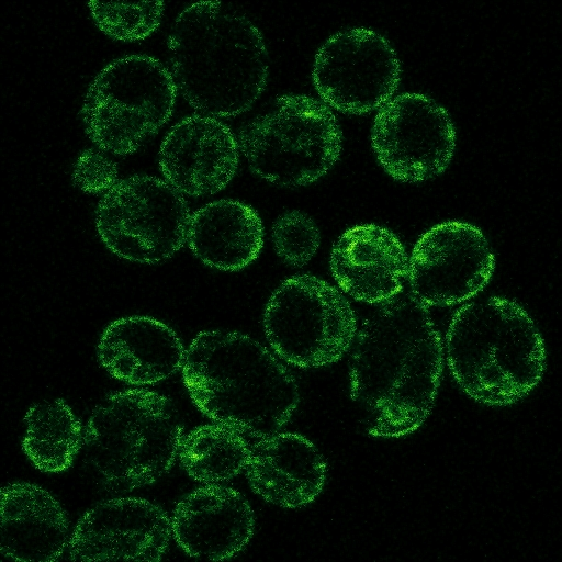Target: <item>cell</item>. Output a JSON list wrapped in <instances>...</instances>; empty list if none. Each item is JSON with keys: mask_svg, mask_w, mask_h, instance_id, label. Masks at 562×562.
<instances>
[{"mask_svg": "<svg viewBox=\"0 0 562 562\" xmlns=\"http://www.w3.org/2000/svg\"><path fill=\"white\" fill-rule=\"evenodd\" d=\"M442 371V345L425 304L412 293L383 302L364 321L350 364V395L367 431L398 438L429 416Z\"/></svg>", "mask_w": 562, "mask_h": 562, "instance_id": "obj_1", "label": "cell"}, {"mask_svg": "<svg viewBox=\"0 0 562 562\" xmlns=\"http://www.w3.org/2000/svg\"><path fill=\"white\" fill-rule=\"evenodd\" d=\"M177 89L196 111L239 115L265 90L268 53L257 26L218 1H201L176 19L169 37Z\"/></svg>", "mask_w": 562, "mask_h": 562, "instance_id": "obj_2", "label": "cell"}, {"mask_svg": "<svg viewBox=\"0 0 562 562\" xmlns=\"http://www.w3.org/2000/svg\"><path fill=\"white\" fill-rule=\"evenodd\" d=\"M182 380L204 415L259 439L277 434L300 401L285 367L258 341L236 331L198 334L184 353Z\"/></svg>", "mask_w": 562, "mask_h": 562, "instance_id": "obj_3", "label": "cell"}, {"mask_svg": "<svg viewBox=\"0 0 562 562\" xmlns=\"http://www.w3.org/2000/svg\"><path fill=\"white\" fill-rule=\"evenodd\" d=\"M459 386L476 402L503 406L525 397L544 371L543 339L517 302L492 296L461 306L446 336Z\"/></svg>", "mask_w": 562, "mask_h": 562, "instance_id": "obj_4", "label": "cell"}, {"mask_svg": "<svg viewBox=\"0 0 562 562\" xmlns=\"http://www.w3.org/2000/svg\"><path fill=\"white\" fill-rule=\"evenodd\" d=\"M182 427L170 401L149 390L108 396L91 414L83 436L90 464L110 490L154 483L172 467Z\"/></svg>", "mask_w": 562, "mask_h": 562, "instance_id": "obj_5", "label": "cell"}, {"mask_svg": "<svg viewBox=\"0 0 562 562\" xmlns=\"http://www.w3.org/2000/svg\"><path fill=\"white\" fill-rule=\"evenodd\" d=\"M238 144L254 173L281 187L305 186L338 160L341 132L327 105L305 94L278 97L245 124Z\"/></svg>", "mask_w": 562, "mask_h": 562, "instance_id": "obj_6", "label": "cell"}, {"mask_svg": "<svg viewBox=\"0 0 562 562\" xmlns=\"http://www.w3.org/2000/svg\"><path fill=\"white\" fill-rule=\"evenodd\" d=\"M176 97L173 77L158 59H115L95 76L85 95L86 134L105 151L132 154L168 122Z\"/></svg>", "mask_w": 562, "mask_h": 562, "instance_id": "obj_7", "label": "cell"}, {"mask_svg": "<svg viewBox=\"0 0 562 562\" xmlns=\"http://www.w3.org/2000/svg\"><path fill=\"white\" fill-rule=\"evenodd\" d=\"M263 327L274 352L300 368L339 360L357 333L355 312L328 282L299 274L284 280L270 296Z\"/></svg>", "mask_w": 562, "mask_h": 562, "instance_id": "obj_8", "label": "cell"}, {"mask_svg": "<svg viewBox=\"0 0 562 562\" xmlns=\"http://www.w3.org/2000/svg\"><path fill=\"white\" fill-rule=\"evenodd\" d=\"M190 213L186 200L168 182L136 175L114 184L100 200L95 227L116 256L158 263L187 240Z\"/></svg>", "mask_w": 562, "mask_h": 562, "instance_id": "obj_9", "label": "cell"}, {"mask_svg": "<svg viewBox=\"0 0 562 562\" xmlns=\"http://www.w3.org/2000/svg\"><path fill=\"white\" fill-rule=\"evenodd\" d=\"M400 61L389 41L366 27L345 29L317 50L313 82L325 103L353 114L385 104L400 82Z\"/></svg>", "mask_w": 562, "mask_h": 562, "instance_id": "obj_10", "label": "cell"}, {"mask_svg": "<svg viewBox=\"0 0 562 562\" xmlns=\"http://www.w3.org/2000/svg\"><path fill=\"white\" fill-rule=\"evenodd\" d=\"M371 143L391 177L418 182L448 167L456 132L445 108L425 94L407 92L382 105L374 117Z\"/></svg>", "mask_w": 562, "mask_h": 562, "instance_id": "obj_11", "label": "cell"}, {"mask_svg": "<svg viewBox=\"0 0 562 562\" xmlns=\"http://www.w3.org/2000/svg\"><path fill=\"white\" fill-rule=\"evenodd\" d=\"M495 259L484 234L459 221L435 225L415 244L408 262L412 294L423 304L453 305L488 283Z\"/></svg>", "mask_w": 562, "mask_h": 562, "instance_id": "obj_12", "label": "cell"}, {"mask_svg": "<svg viewBox=\"0 0 562 562\" xmlns=\"http://www.w3.org/2000/svg\"><path fill=\"white\" fill-rule=\"evenodd\" d=\"M171 532V521L158 505L137 497L109 499L80 518L68 543L69 558L158 561Z\"/></svg>", "mask_w": 562, "mask_h": 562, "instance_id": "obj_13", "label": "cell"}, {"mask_svg": "<svg viewBox=\"0 0 562 562\" xmlns=\"http://www.w3.org/2000/svg\"><path fill=\"white\" fill-rule=\"evenodd\" d=\"M168 183L182 194L204 196L223 190L238 166L232 130L209 115H191L173 125L159 149Z\"/></svg>", "mask_w": 562, "mask_h": 562, "instance_id": "obj_14", "label": "cell"}, {"mask_svg": "<svg viewBox=\"0 0 562 562\" xmlns=\"http://www.w3.org/2000/svg\"><path fill=\"white\" fill-rule=\"evenodd\" d=\"M254 526L252 509L239 492L211 484L181 498L171 518L172 535L187 554L215 561L238 554Z\"/></svg>", "mask_w": 562, "mask_h": 562, "instance_id": "obj_15", "label": "cell"}, {"mask_svg": "<svg viewBox=\"0 0 562 562\" xmlns=\"http://www.w3.org/2000/svg\"><path fill=\"white\" fill-rule=\"evenodd\" d=\"M339 288L364 303H383L402 292L408 272L404 246L390 229L364 224L345 231L330 255Z\"/></svg>", "mask_w": 562, "mask_h": 562, "instance_id": "obj_16", "label": "cell"}, {"mask_svg": "<svg viewBox=\"0 0 562 562\" xmlns=\"http://www.w3.org/2000/svg\"><path fill=\"white\" fill-rule=\"evenodd\" d=\"M246 472L251 488L265 501L297 508L312 503L321 493L326 463L304 436L277 432L250 446Z\"/></svg>", "mask_w": 562, "mask_h": 562, "instance_id": "obj_17", "label": "cell"}, {"mask_svg": "<svg viewBox=\"0 0 562 562\" xmlns=\"http://www.w3.org/2000/svg\"><path fill=\"white\" fill-rule=\"evenodd\" d=\"M184 348L165 323L147 316L115 319L98 345L101 366L115 379L134 385L154 384L183 363Z\"/></svg>", "mask_w": 562, "mask_h": 562, "instance_id": "obj_18", "label": "cell"}, {"mask_svg": "<svg viewBox=\"0 0 562 562\" xmlns=\"http://www.w3.org/2000/svg\"><path fill=\"white\" fill-rule=\"evenodd\" d=\"M68 540L66 514L46 490L26 482L1 491V553L15 561L59 559Z\"/></svg>", "mask_w": 562, "mask_h": 562, "instance_id": "obj_19", "label": "cell"}, {"mask_svg": "<svg viewBox=\"0 0 562 562\" xmlns=\"http://www.w3.org/2000/svg\"><path fill=\"white\" fill-rule=\"evenodd\" d=\"M188 244L206 266L237 271L250 265L263 245V226L249 205L222 199L196 210L190 217Z\"/></svg>", "mask_w": 562, "mask_h": 562, "instance_id": "obj_20", "label": "cell"}, {"mask_svg": "<svg viewBox=\"0 0 562 562\" xmlns=\"http://www.w3.org/2000/svg\"><path fill=\"white\" fill-rule=\"evenodd\" d=\"M22 449L35 468L57 473L67 470L77 456L82 428L68 404L56 398L33 405L24 417Z\"/></svg>", "mask_w": 562, "mask_h": 562, "instance_id": "obj_21", "label": "cell"}, {"mask_svg": "<svg viewBox=\"0 0 562 562\" xmlns=\"http://www.w3.org/2000/svg\"><path fill=\"white\" fill-rule=\"evenodd\" d=\"M249 451L243 434L217 423L199 426L182 437L178 454L189 476L213 484L246 469Z\"/></svg>", "mask_w": 562, "mask_h": 562, "instance_id": "obj_22", "label": "cell"}, {"mask_svg": "<svg viewBox=\"0 0 562 562\" xmlns=\"http://www.w3.org/2000/svg\"><path fill=\"white\" fill-rule=\"evenodd\" d=\"M97 26L108 36L123 42H134L149 36L159 26L162 1L142 2H88Z\"/></svg>", "mask_w": 562, "mask_h": 562, "instance_id": "obj_23", "label": "cell"}, {"mask_svg": "<svg viewBox=\"0 0 562 562\" xmlns=\"http://www.w3.org/2000/svg\"><path fill=\"white\" fill-rule=\"evenodd\" d=\"M271 240L276 254L291 267L306 265L316 254L321 234L314 220L301 211H286L273 223Z\"/></svg>", "mask_w": 562, "mask_h": 562, "instance_id": "obj_24", "label": "cell"}, {"mask_svg": "<svg viewBox=\"0 0 562 562\" xmlns=\"http://www.w3.org/2000/svg\"><path fill=\"white\" fill-rule=\"evenodd\" d=\"M116 164L93 149L85 150L77 159L72 181L86 193L109 191L116 183Z\"/></svg>", "mask_w": 562, "mask_h": 562, "instance_id": "obj_25", "label": "cell"}]
</instances>
